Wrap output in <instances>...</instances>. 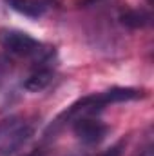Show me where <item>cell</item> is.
<instances>
[{
  "instance_id": "3",
  "label": "cell",
  "mask_w": 154,
  "mask_h": 156,
  "mask_svg": "<svg viewBox=\"0 0 154 156\" xmlns=\"http://www.w3.org/2000/svg\"><path fill=\"white\" fill-rule=\"evenodd\" d=\"M71 129H73L75 136L85 145L100 144L109 133V125L103 123L102 120H98L96 116L76 118L75 122H71Z\"/></svg>"
},
{
  "instance_id": "8",
  "label": "cell",
  "mask_w": 154,
  "mask_h": 156,
  "mask_svg": "<svg viewBox=\"0 0 154 156\" xmlns=\"http://www.w3.org/2000/svg\"><path fill=\"white\" fill-rule=\"evenodd\" d=\"M11 71V60L5 58V56H0V82H4L5 76L9 75Z\"/></svg>"
},
{
  "instance_id": "9",
  "label": "cell",
  "mask_w": 154,
  "mask_h": 156,
  "mask_svg": "<svg viewBox=\"0 0 154 156\" xmlns=\"http://www.w3.org/2000/svg\"><path fill=\"white\" fill-rule=\"evenodd\" d=\"M136 156H154L152 145H151V144H147V145H145V147H143V149H142V151H140Z\"/></svg>"
},
{
  "instance_id": "1",
  "label": "cell",
  "mask_w": 154,
  "mask_h": 156,
  "mask_svg": "<svg viewBox=\"0 0 154 156\" xmlns=\"http://www.w3.org/2000/svg\"><path fill=\"white\" fill-rule=\"evenodd\" d=\"M143 96H145V93L142 89L113 87V89H107V91H102V93H93V94H87L83 98H78L76 102H73L67 109H64L49 123V127L45 129V136H54L65 125H71V122H75L76 118L96 116L107 105L121 104V102H132V100H138V98H143Z\"/></svg>"
},
{
  "instance_id": "6",
  "label": "cell",
  "mask_w": 154,
  "mask_h": 156,
  "mask_svg": "<svg viewBox=\"0 0 154 156\" xmlns=\"http://www.w3.org/2000/svg\"><path fill=\"white\" fill-rule=\"evenodd\" d=\"M120 22L129 29H142L151 24V15L143 9H127L120 15Z\"/></svg>"
},
{
  "instance_id": "4",
  "label": "cell",
  "mask_w": 154,
  "mask_h": 156,
  "mask_svg": "<svg viewBox=\"0 0 154 156\" xmlns=\"http://www.w3.org/2000/svg\"><path fill=\"white\" fill-rule=\"evenodd\" d=\"M51 60L53 58H45V60L37 62L35 69L29 73V76L22 82V87L26 91H29V93H40V91H44V89H47L51 85V82L54 78V71L49 66Z\"/></svg>"
},
{
  "instance_id": "2",
  "label": "cell",
  "mask_w": 154,
  "mask_h": 156,
  "mask_svg": "<svg viewBox=\"0 0 154 156\" xmlns=\"http://www.w3.org/2000/svg\"><path fill=\"white\" fill-rule=\"evenodd\" d=\"M0 47L13 56L33 58L35 62L54 56V49L44 45L42 42L20 29H9V27L0 29Z\"/></svg>"
},
{
  "instance_id": "10",
  "label": "cell",
  "mask_w": 154,
  "mask_h": 156,
  "mask_svg": "<svg viewBox=\"0 0 154 156\" xmlns=\"http://www.w3.org/2000/svg\"><path fill=\"white\" fill-rule=\"evenodd\" d=\"M24 156H45V151L42 149V147H37V149H33V151H29L27 154Z\"/></svg>"
},
{
  "instance_id": "7",
  "label": "cell",
  "mask_w": 154,
  "mask_h": 156,
  "mask_svg": "<svg viewBox=\"0 0 154 156\" xmlns=\"http://www.w3.org/2000/svg\"><path fill=\"white\" fill-rule=\"evenodd\" d=\"M123 151H125V140H120L114 145H111L109 149H105L103 153H100L98 156H123Z\"/></svg>"
},
{
  "instance_id": "5",
  "label": "cell",
  "mask_w": 154,
  "mask_h": 156,
  "mask_svg": "<svg viewBox=\"0 0 154 156\" xmlns=\"http://www.w3.org/2000/svg\"><path fill=\"white\" fill-rule=\"evenodd\" d=\"M4 2L18 15L33 20L42 18L54 5V0H4Z\"/></svg>"
}]
</instances>
